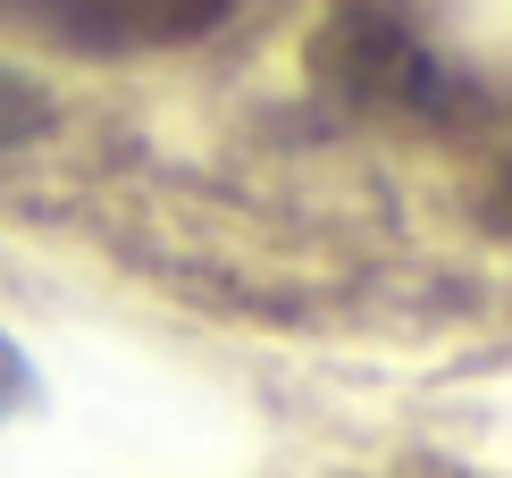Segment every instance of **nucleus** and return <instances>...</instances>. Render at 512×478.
Here are the masks:
<instances>
[{"mask_svg": "<svg viewBox=\"0 0 512 478\" xmlns=\"http://www.w3.org/2000/svg\"><path fill=\"white\" fill-rule=\"evenodd\" d=\"M311 68L336 101L353 110H403V118H454L471 110V76L437 51L395 0H345V9L319 26L311 42Z\"/></svg>", "mask_w": 512, "mask_h": 478, "instance_id": "nucleus-1", "label": "nucleus"}, {"mask_svg": "<svg viewBox=\"0 0 512 478\" xmlns=\"http://www.w3.org/2000/svg\"><path fill=\"white\" fill-rule=\"evenodd\" d=\"M34 26L84 42V51H152V42H194L210 34L236 0H0Z\"/></svg>", "mask_w": 512, "mask_h": 478, "instance_id": "nucleus-2", "label": "nucleus"}, {"mask_svg": "<svg viewBox=\"0 0 512 478\" xmlns=\"http://www.w3.org/2000/svg\"><path fill=\"white\" fill-rule=\"evenodd\" d=\"M34 135H51V101H42L34 76H17L9 59H0V151L34 143Z\"/></svg>", "mask_w": 512, "mask_h": 478, "instance_id": "nucleus-3", "label": "nucleus"}, {"mask_svg": "<svg viewBox=\"0 0 512 478\" xmlns=\"http://www.w3.org/2000/svg\"><path fill=\"white\" fill-rule=\"evenodd\" d=\"M26 403H34V369H26V353H17L9 336H0V420L26 411Z\"/></svg>", "mask_w": 512, "mask_h": 478, "instance_id": "nucleus-4", "label": "nucleus"}, {"mask_svg": "<svg viewBox=\"0 0 512 478\" xmlns=\"http://www.w3.org/2000/svg\"><path fill=\"white\" fill-rule=\"evenodd\" d=\"M504 219H512V177H504Z\"/></svg>", "mask_w": 512, "mask_h": 478, "instance_id": "nucleus-5", "label": "nucleus"}]
</instances>
